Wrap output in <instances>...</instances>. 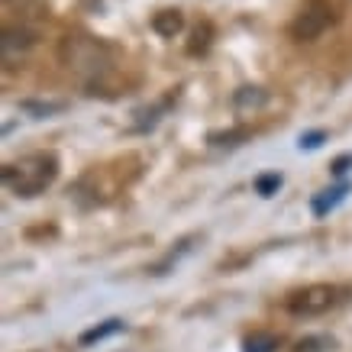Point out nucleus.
<instances>
[{
  "instance_id": "obj_1",
  "label": "nucleus",
  "mask_w": 352,
  "mask_h": 352,
  "mask_svg": "<svg viewBox=\"0 0 352 352\" xmlns=\"http://www.w3.org/2000/svg\"><path fill=\"white\" fill-rule=\"evenodd\" d=\"M58 58L85 87H100L113 68L107 45L91 39V36H65L58 45Z\"/></svg>"
},
{
  "instance_id": "obj_2",
  "label": "nucleus",
  "mask_w": 352,
  "mask_h": 352,
  "mask_svg": "<svg viewBox=\"0 0 352 352\" xmlns=\"http://www.w3.org/2000/svg\"><path fill=\"white\" fill-rule=\"evenodd\" d=\"M58 178V159L52 152H30L3 168V188L16 197H39Z\"/></svg>"
},
{
  "instance_id": "obj_3",
  "label": "nucleus",
  "mask_w": 352,
  "mask_h": 352,
  "mask_svg": "<svg viewBox=\"0 0 352 352\" xmlns=\"http://www.w3.org/2000/svg\"><path fill=\"white\" fill-rule=\"evenodd\" d=\"M336 304H340V288H333V285H307L285 298V307L294 317H320Z\"/></svg>"
},
{
  "instance_id": "obj_4",
  "label": "nucleus",
  "mask_w": 352,
  "mask_h": 352,
  "mask_svg": "<svg viewBox=\"0 0 352 352\" xmlns=\"http://www.w3.org/2000/svg\"><path fill=\"white\" fill-rule=\"evenodd\" d=\"M333 26V7L327 0H307L291 23V36L298 43H314Z\"/></svg>"
},
{
  "instance_id": "obj_5",
  "label": "nucleus",
  "mask_w": 352,
  "mask_h": 352,
  "mask_svg": "<svg viewBox=\"0 0 352 352\" xmlns=\"http://www.w3.org/2000/svg\"><path fill=\"white\" fill-rule=\"evenodd\" d=\"M36 39H39V36H36L30 26H7V30H3V39H0L3 68H16V65L36 49Z\"/></svg>"
},
{
  "instance_id": "obj_6",
  "label": "nucleus",
  "mask_w": 352,
  "mask_h": 352,
  "mask_svg": "<svg viewBox=\"0 0 352 352\" xmlns=\"http://www.w3.org/2000/svg\"><path fill=\"white\" fill-rule=\"evenodd\" d=\"M349 191H352V184L349 182H342V184H336V188H327V191H320L314 201H310V210H314V217H327L330 210H336L346 197H349Z\"/></svg>"
},
{
  "instance_id": "obj_7",
  "label": "nucleus",
  "mask_w": 352,
  "mask_h": 352,
  "mask_svg": "<svg viewBox=\"0 0 352 352\" xmlns=\"http://www.w3.org/2000/svg\"><path fill=\"white\" fill-rule=\"evenodd\" d=\"M123 330H126V323L120 320V317H110V320L85 330L81 336H78V342H81V346H94V342H104V340H110V336H117V333H123Z\"/></svg>"
},
{
  "instance_id": "obj_8",
  "label": "nucleus",
  "mask_w": 352,
  "mask_h": 352,
  "mask_svg": "<svg viewBox=\"0 0 352 352\" xmlns=\"http://www.w3.org/2000/svg\"><path fill=\"white\" fill-rule=\"evenodd\" d=\"M182 30H184L182 10H159L152 16V32H159L162 39H175Z\"/></svg>"
},
{
  "instance_id": "obj_9",
  "label": "nucleus",
  "mask_w": 352,
  "mask_h": 352,
  "mask_svg": "<svg viewBox=\"0 0 352 352\" xmlns=\"http://www.w3.org/2000/svg\"><path fill=\"white\" fill-rule=\"evenodd\" d=\"M278 336L275 333H252V336H245L243 342V352H278Z\"/></svg>"
},
{
  "instance_id": "obj_10",
  "label": "nucleus",
  "mask_w": 352,
  "mask_h": 352,
  "mask_svg": "<svg viewBox=\"0 0 352 352\" xmlns=\"http://www.w3.org/2000/svg\"><path fill=\"white\" fill-rule=\"evenodd\" d=\"M268 100V94L265 91H262V87H239V91H236V97H233V104L239 110H256V107H262V104H265Z\"/></svg>"
},
{
  "instance_id": "obj_11",
  "label": "nucleus",
  "mask_w": 352,
  "mask_h": 352,
  "mask_svg": "<svg viewBox=\"0 0 352 352\" xmlns=\"http://www.w3.org/2000/svg\"><path fill=\"white\" fill-rule=\"evenodd\" d=\"M333 349H336V340L327 336V333L304 336V340H298V346H294V352H333Z\"/></svg>"
},
{
  "instance_id": "obj_12",
  "label": "nucleus",
  "mask_w": 352,
  "mask_h": 352,
  "mask_svg": "<svg viewBox=\"0 0 352 352\" xmlns=\"http://www.w3.org/2000/svg\"><path fill=\"white\" fill-rule=\"evenodd\" d=\"M26 113H32L36 120H43V117H52V113H62L65 104H58V100H52V104H43V100H23L20 104Z\"/></svg>"
},
{
  "instance_id": "obj_13",
  "label": "nucleus",
  "mask_w": 352,
  "mask_h": 352,
  "mask_svg": "<svg viewBox=\"0 0 352 352\" xmlns=\"http://www.w3.org/2000/svg\"><path fill=\"white\" fill-rule=\"evenodd\" d=\"M281 182H285V178H281L278 171H268V175H258V178H256V191L262 194V197H272V194H275L278 188H281Z\"/></svg>"
},
{
  "instance_id": "obj_14",
  "label": "nucleus",
  "mask_w": 352,
  "mask_h": 352,
  "mask_svg": "<svg viewBox=\"0 0 352 352\" xmlns=\"http://www.w3.org/2000/svg\"><path fill=\"white\" fill-rule=\"evenodd\" d=\"M239 139H249V129H230V133H210V146H239Z\"/></svg>"
},
{
  "instance_id": "obj_15",
  "label": "nucleus",
  "mask_w": 352,
  "mask_h": 352,
  "mask_svg": "<svg viewBox=\"0 0 352 352\" xmlns=\"http://www.w3.org/2000/svg\"><path fill=\"white\" fill-rule=\"evenodd\" d=\"M188 249H191V239L178 243V249H171L168 256H165V262H159V265H155V272H152V275H165V272H168V265H175V262H178V258H182Z\"/></svg>"
},
{
  "instance_id": "obj_16",
  "label": "nucleus",
  "mask_w": 352,
  "mask_h": 352,
  "mask_svg": "<svg viewBox=\"0 0 352 352\" xmlns=\"http://www.w3.org/2000/svg\"><path fill=\"white\" fill-rule=\"evenodd\" d=\"M323 139H327V133H323V129H317V133H304L298 146H300V149H320Z\"/></svg>"
},
{
  "instance_id": "obj_17",
  "label": "nucleus",
  "mask_w": 352,
  "mask_h": 352,
  "mask_svg": "<svg viewBox=\"0 0 352 352\" xmlns=\"http://www.w3.org/2000/svg\"><path fill=\"white\" fill-rule=\"evenodd\" d=\"M349 168H352V152L349 155H340V159L333 162V175H346Z\"/></svg>"
},
{
  "instance_id": "obj_18",
  "label": "nucleus",
  "mask_w": 352,
  "mask_h": 352,
  "mask_svg": "<svg viewBox=\"0 0 352 352\" xmlns=\"http://www.w3.org/2000/svg\"><path fill=\"white\" fill-rule=\"evenodd\" d=\"M7 7H20V10H30V7H36V0H7Z\"/></svg>"
}]
</instances>
